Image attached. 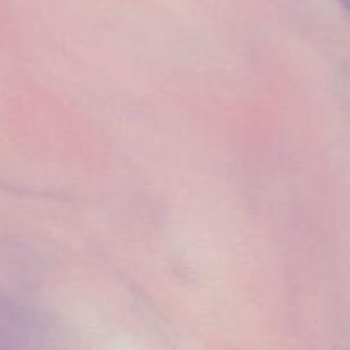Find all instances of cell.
<instances>
[{
	"mask_svg": "<svg viewBox=\"0 0 350 350\" xmlns=\"http://www.w3.org/2000/svg\"><path fill=\"white\" fill-rule=\"evenodd\" d=\"M340 2H342V5H344L345 9L349 10V14H350V0H340Z\"/></svg>",
	"mask_w": 350,
	"mask_h": 350,
	"instance_id": "cell-1",
	"label": "cell"
}]
</instances>
